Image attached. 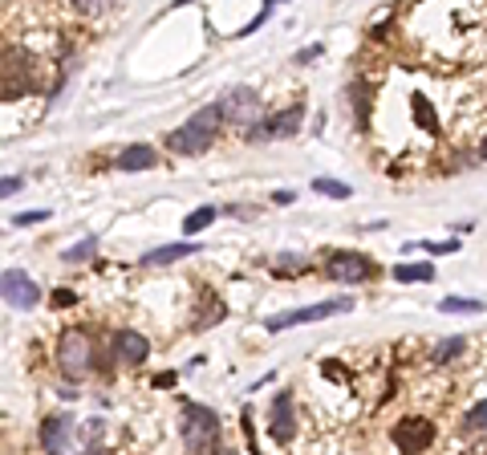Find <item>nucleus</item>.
Returning a JSON list of instances; mask_svg holds the SVG:
<instances>
[{
	"mask_svg": "<svg viewBox=\"0 0 487 455\" xmlns=\"http://www.w3.org/2000/svg\"><path fill=\"white\" fill-rule=\"evenodd\" d=\"M325 272L333 277V281H346V285H362V281H370L373 272H378V264L370 256H362V252H333L329 264H325Z\"/></svg>",
	"mask_w": 487,
	"mask_h": 455,
	"instance_id": "39448f33",
	"label": "nucleus"
},
{
	"mask_svg": "<svg viewBox=\"0 0 487 455\" xmlns=\"http://www.w3.org/2000/svg\"><path fill=\"white\" fill-rule=\"evenodd\" d=\"M463 431H487V399L463 415Z\"/></svg>",
	"mask_w": 487,
	"mask_h": 455,
	"instance_id": "4be33fe9",
	"label": "nucleus"
},
{
	"mask_svg": "<svg viewBox=\"0 0 487 455\" xmlns=\"http://www.w3.org/2000/svg\"><path fill=\"white\" fill-rule=\"evenodd\" d=\"M73 301H77V293H73V288H57V293H53V305H57V309H70Z\"/></svg>",
	"mask_w": 487,
	"mask_h": 455,
	"instance_id": "5701e85b",
	"label": "nucleus"
},
{
	"mask_svg": "<svg viewBox=\"0 0 487 455\" xmlns=\"http://www.w3.org/2000/svg\"><path fill=\"white\" fill-rule=\"evenodd\" d=\"M353 309V297H337V301H325V305H304V309L293 313H280V317H268L264 330H288V325H301V321H321V317H333V313H346Z\"/></svg>",
	"mask_w": 487,
	"mask_h": 455,
	"instance_id": "423d86ee",
	"label": "nucleus"
},
{
	"mask_svg": "<svg viewBox=\"0 0 487 455\" xmlns=\"http://www.w3.org/2000/svg\"><path fill=\"white\" fill-rule=\"evenodd\" d=\"M219 126H224V110H219V102H211L203 110H195L179 130H171V134H167V146H171L175 155H203V151L215 143Z\"/></svg>",
	"mask_w": 487,
	"mask_h": 455,
	"instance_id": "f257e3e1",
	"label": "nucleus"
},
{
	"mask_svg": "<svg viewBox=\"0 0 487 455\" xmlns=\"http://www.w3.org/2000/svg\"><path fill=\"white\" fill-rule=\"evenodd\" d=\"M0 288H4V301H8L13 309H33V305H37V297H41V288L33 285L21 268H4Z\"/></svg>",
	"mask_w": 487,
	"mask_h": 455,
	"instance_id": "6e6552de",
	"label": "nucleus"
},
{
	"mask_svg": "<svg viewBox=\"0 0 487 455\" xmlns=\"http://www.w3.org/2000/svg\"><path fill=\"white\" fill-rule=\"evenodd\" d=\"M57 370H61L70 383L86 378L93 370V341L82 325H70L65 334L57 337Z\"/></svg>",
	"mask_w": 487,
	"mask_h": 455,
	"instance_id": "f03ea898",
	"label": "nucleus"
},
{
	"mask_svg": "<svg viewBox=\"0 0 487 455\" xmlns=\"http://www.w3.org/2000/svg\"><path fill=\"white\" fill-rule=\"evenodd\" d=\"M268 435L277 443H288L297 435V410H293V394L288 390H280L272 399V407H268Z\"/></svg>",
	"mask_w": 487,
	"mask_h": 455,
	"instance_id": "1a4fd4ad",
	"label": "nucleus"
},
{
	"mask_svg": "<svg viewBox=\"0 0 487 455\" xmlns=\"http://www.w3.org/2000/svg\"><path fill=\"white\" fill-rule=\"evenodd\" d=\"M394 281H435V264H394Z\"/></svg>",
	"mask_w": 487,
	"mask_h": 455,
	"instance_id": "2eb2a0df",
	"label": "nucleus"
},
{
	"mask_svg": "<svg viewBox=\"0 0 487 455\" xmlns=\"http://www.w3.org/2000/svg\"><path fill=\"white\" fill-rule=\"evenodd\" d=\"M394 443L402 455H422L431 443H435V427L426 419H398L394 423Z\"/></svg>",
	"mask_w": 487,
	"mask_h": 455,
	"instance_id": "0eeeda50",
	"label": "nucleus"
},
{
	"mask_svg": "<svg viewBox=\"0 0 487 455\" xmlns=\"http://www.w3.org/2000/svg\"><path fill=\"white\" fill-rule=\"evenodd\" d=\"M313 192H321V195H333V199H349V183H337V179H313Z\"/></svg>",
	"mask_w": 487,
	"mask_h": 455,
	"instance_id": "412c9836",
	"label": "nucleus"
},
{
	"mask_svg": "<svg viewBox=\"0 0 487 455\" xmlns=\"http://www.w3.org/2000/svg\"><path fill=\"white\" fill-rule=\"evenodd\" d=\"M155 163H159V151H155V146H146V143L122 146V151H118V159H114L118 171H146V167H155Z\"/></svg>",
	"mask_w": 487,
	"mask_h": 455,
	"instance_id": "f8f14e48",
	"label": "nucleus"
},
{
	"mask_svg": "<svg viewBox=\"0 0 487 455\" xmlns=\"http://www.w3.org/2000/svg\"><path fill=\"white\" fill-rule=\"evenodd\" d=\"M114 354L118 362H146V354H150V341L139 334V330H118L114 334Z\"/></svg>",
	"mask_w": 487,
	"mask_h": 455,
	"instance_id": "9b49d317",
	"label": "nucleus"
},
{
	"mask_svg": "<svg viewBox=\"0 0 487 455\" xmlns=\"http://www.w3.org/2000/svg\"><path fill=\"white\" fill-rule=\"evenodd\" d=\"M304 256H297V252H280L277 261H272V272H277V277H284V272H301L304 268Z\"/></svg>",
	"mask_w": 487,
	"mask_h": 455,
	"instance_id": "aec40b11",
	"label": "nucleus"
},
{
	"mask_svg": "<svg viewBox=\"0 0 487 455\" xmlns=\"http://www.w3.org/2000/svg\"><path fill=\"white\" fill-rule=\"evenodd\" d=\"M211 219H215V208H211V203H208V208H195V212L183 219V232H203Z\"/></svg>",
	"mask_w": 487,
	"mask_h": 455,
	"instance_id": "6ab92c4d",
	"label": "nucleus"
},
{
	"mask_svg": "<svg viewBox=\"0 0 487 455\" xmlns=\"http://www.w3.org/2000/svg\"><path fill=\"white\" fill-rule=\"evenodd\" d=\"M0 192H4V195H17V192H21V179H13V175H8V179L0 183Z\"/></svg>",
	"mask_w": 487,
	"mask_h": 455,
	"instance_id": "393cba45",
	"label": "nucleus"
},
{
	"mask_svg": "<svg viewBox=\"0 0 487 455\" xmlns=\"http://www.w3.org/2000/svg\"><path fill=\"white\" fill-rule=\"evenodd\" d=\"M93 252H98V236H86L82 244H73V248L65 252V256H61V261H65V264H82V261H90Z\"/></svg>",
	"mask_w": 487,
	"mask_h": 455,
	"instance_id": "a211bd4d",
	"label": "nucleus"
},
{
	"mask_svg": "<svg viewBox=\"0 0 487 455\" xmlns=\"http://www.w3.org/2000/svg\"><path fill=\"white\" fill-rule=\"evenodd\" d=\"M199 252V244H167V248H155V252H146L142 264H150V268H159V264H175V261H187V256H195Z\"/></svg>",
	"mask_w": 487,
	"mask_h": 455,
	"instance_id": "4468645a",
	"label": "nucleus"
},
{
	"mask_svg": "<svg viewBox=\"0 0 487 455\" xmlns=\"http://www.w3.org/2000/svg\"><path fill=\"white\" fill-rule=\"evenodd\" d=\"M479 159L487 163V134H484V143H479Z\"/></svg>",
	"mask_w": 487,
	"mask_h": 455,
	"instance_id": "bb28decb",
	"label": "nucleus"
},
{
	"mask_svg": "<svg viewBox=\"0 0 487 455\" xmlns=\"http://www.w3.org/2000/svg\"><path fill=\"white\" fill-rule=\"evenodd\" d=\"M219 110H224V122H232L244 139L260 126V114H264V106H260L256 90H248V86H232L228 94L219 98Z\"/></svg>",
	"mask_w": 487,
	"mask_h": 455,
	"instance_id": "20e7f679",
	"label": "nucleus"
},
{
	"mask_svg": "<svg viewBox=\"0 0 487 455\" xmlns=\"http://www.w3.org/2000/svg\"><path fill=\"white\" fill-rule=\"evenodd\" d=\"M77 455H98V452H77Z\"/></svg>",
	"mask_w": 487,
	"mask_h": 455,
	"instance_id": "cd10ccee",
	"label": "nucleus"
},
{
	"mask_svg": "<svg viewBox=\"0 0 487 455\" xmlns=\"http://www.w3.org/2000/svg\"><path fill=\"white\" fill-rule=\"evenodd\" d=\"M179 427H183V443L187 452L208 455L215 443H219V415L211 407H199V403H187L183 415H179Z\"/></svg>",
	"mask_w": 487,
	"mask_h": 455,
	"instance_id": "7ed1b4c3",
	"label": "nucleus"
},
{
	"mask_svg": "<svg viewBox=\"0 0 487 455\" xmlns=\"http://www.w3.org/2000/svg\"><path fill=\"white\" fill-rule=\"evenodd\" d=\"M301 118H304V106H288V110H280V114L268 118V134L272 139H293L301 130Z\"/></svg>",
	"mask_w": 487,
	"mask_h": 455,
	"instance_id": "ddd939ff",
	"label": "nucleus"
},
{
	"mask_svg": "<svg viewBox=\"0 0 487 455\" xmlns=\"http://www.w3.org/2000/svg\"><path fill=\"white\" fill-rule=\"evenodd\" d=\"M41 219H45V212H24V216H17L13 224H17V228H29V224H41Z\"/></svg>",
	"mask_w": 487,
	"mask_h": 455,
	"instance_id": "b1692460",
	"label": "nucleus"
},
{
	"mask_svg": "<svg viewBox=\"0 0 487 455\" xmlns=\"http://www.w3.org/2000/svg\"><path fill=\"white\" fill-rule=\"evenodd\" d=\"M70 435H73V423L65 415H49L45 423H41V447L49 455H61L70 447Z\"/></svg>",
	"mask_w": 487,
	"mask_h": 455,
	"instance_id": "9d476101",
	"label": "nucleus"
},
{
	"mask_svg": "<svg viewBox=\"0 0 487 455\" xmlns=\"http://www.w3.org/2000/svg\"><path fill=\"white\" fill-rule=\"evenodd\" d=\"M272 199H277L280 208H288V203H293V199H297V195H293V192H277V195H272Z\"/></svg>",
	"mask_w": 487,
	"mask_h": 455,
	"instance_id": "a878e982",
	"label": "nucleus"
},
{
	"mask_svg": "<svg viewBox=\"0 0 487 455\" xmlns=\"http://www.w3.org/2000/svg\"><path fill=\"white\" fill-rule=\"evenodd\" d=\"M467 350V341L463 337H447V341H439L435 346V354H431V362H439V366H447V362H455L459 354Z\"/></svg>",
	"mask_w": 487,
	"mask_h": 455,
	"instance_id": "dca6fc26",
	"label": "nucleus"
},
{
	"mask_svg": "<svg viewBox=\"0 0 487 455\" xmlns=\"http://www.w3.org/2000/svg\"><path fill=\"white\" fill-rule=\"evenodd\" d=\"M439 309L442 313H479L484 309V301H475V297H442Z\"/></svg>",
	"mask_w": 487,
	"mask_h": 455,
	"instance_id": "f3484780",
	"label": "nucleus"
}]
</instances>
